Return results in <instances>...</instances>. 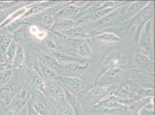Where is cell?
Segmentation results:
<instances>
[{
	"label": "cell",
	"instance_id": "52a82bcc",
	"mask_svg": "<svg viewBox=\"0 0 155 115\" xmlns=\"http://www.w3.org/2000/svg\"><path fill=\"white\" fill-rule=\"evenodd\" d=\"M53 20L52 10L51 9H45L35 15H30L24 20L25 22L45 27L51 26Z\"/></svg>",
	"mask_w": 155,
	"mask_h": 115
},
{
	"label": "cell",
	"instance_id": "d4e9b609",
	"mask_svg": "<svg viewBox=\"0 0 155 115\" xmlns=\"http://www.w3.org/2000/svg\"><path fill=\"white\" fill-rule=\"evenodd\" d=\"M115 15L114 13L110 14L103 18L97 22V26H107L112 24L115 19Z\"/></svg>",
	"mask_w": 155,
	"mask_h": 115
},
{
	"label": "cell",
	"instance_id": "7a4b0ae2",
	"mask_svg": "<svg viewBox=\"0 0 155 115\" xmlns=\"http://www.w3.org/2000/svg\"><path fill=\"white\" fill-rule=\"evenodd\" d=\"M31 104L41 115H56V109L53 104L43 92L31 85Z\"/></svg>",
	"mask_w": 155,
	"mask_h": 115
},
{
	"label": "cell",
	"instance_id": "7402d4cb",
	"mask_svg": "<svg viewBox=\"0 0 155 115\" xmlns=\"http://www.w3.org/2000/svg\"><path fill=\"white\" fill-rule=\"evenodd\" d=\"M17 46V45L15 41L12 40L5 54V60L7 63L14 61L16 53Z\"/></svg>",
	"mask_w": 155,
	"mask_h": 115
},
{
	"label": "cell",
	"instance_id": "4316f807",
	"mask_svg": "<svg viewBox=\"0 0 155 115\" xmlns=\"http://www.w3.org/2000/svg\"><path fill=\"white\" fill-rule=\"evenodd\" d=\"M139 113L140 115H155L154 102H151L145 106Z\"/></svg>",
	"mask_w": 155,
	"mask_h": 115
},
{
	"label": "cell",
	"instance_id": "b9f144b4",
	"mask_svg": "<svg viewBox=\"0 0 155 115\" xmlns=\"http://www.w3.org/2000/svg\"><path fill=\"white\" fill-rule=\"evenodd\" d=\"M127 107L126 109H125V110L123 112H122V113H120L119 115H130L129 113L127 111Z\"/></svg>",
	"mask_w": 155,
	"mask_h": 115
},
{
	"label": "cell",
	"instance_id": "83f0119b",
	"mask_svg": "<svg viewBox=\"0 0 155 115\" xmlns=\"http://www.w3.org/2000/svg\"><path fill=\"white\" fill-rule=\"evenodd\" d=\"M23 21L18 20L13 23H11L5 27V30L8 32H14L23 23Z\"/></svg>",
	"mask_w": 155,
	"mask_h": 115
},
{
	"label": "cell",
	"instance_id": "6da1fadb",
	"mask_svg": "<svg viewBox=\"0 0 155 115\" xmlns=\"http://www.w3.org/2000/svg\"><path fill=\"white\" fill-rule=\"evenodd\" d=\"M113 88L96 85L94 87L81 92L77 96L81 101L83 108H85L98 104L106 97L109 96L111 92L114 90Z\"/></svg>",
	"mask_w": 155,
	"mask_h": 115
},
{
	"label": "cell",
	"instance_id": "ba28073f",
	"mask_svg": "<svg viewBox=\"0 0 155 115\" xmlns=\"http://www.w3.org/2000/svg\"><path fill=\"white\" fill-rule=\"evenodd\" d=\"M35 70L41 77L45 84L59 82L60 75L57 71L46 66L41 63L35 66Z\"/></svg>",
	"mask_w": 155,
	"mask_h": 115
},
{
	"label": "cell",
	"instance_id": "5b68a950",
	"mask_svg": "<svg viewBox=\"0 0 155 115\" xmlns=\"http://www.w3.org/2000/svg\"><path fill=\"white\" fill-rule=\"evenodd\" d=\"M59 82L68 92L77 96L88 89L85 82L77 77L60 76Z\"/></svg>",
	"mask_w": 155,
	"mask_h": 115
},
{
	"label": "cell",
	"instance_id": "ee69618b",
	"mask_svg": "<svg viewBox=\"0 0 155 115\" xmlns=\"http://www.w3.org/2000/svg\"></svg>",
	"mask_w": 155,
	"mask_h": 115
},
{
	"label": "cell",
	"instance_id": "4dcf8cb0",
	"mask_svg": "<svg viewBox=\"0 0 155 115\" xmlns=\"http://www.w3.org/2000/svg\"><path fill=\"white\" fill-rule=\"evenodd\" d=\"M110 10H111L110 9H100L99 10L96 11L93 14L91 18L94 20L98 19L102 17L104 15L108 13Z\"/></svg>",
	"mask_w": 155,
	"mask_h": 115
},
{
	"label": "cell",
	"instance_id": "8d00e7d4",
	"mask_svg": "<svg viewBox=\"0 0 155 115\" xmlns=\"http://www.w3.org/2000/svg\"><path fill=\"white\" fill-rule=\"evenodd\" d=\"M151 11V9L150 8H147V9L145 10L142 12L141 15L140 17L142 19H146L150 15V12Z\"/></svg>",
	"mask_w": 155,
	"mask_h": 115
},
{
	"label": "cell",
	"instance_id": "74e56055",
	"mask_svg": "<svg viewBox=\"0 0 155 115\" xmlns=\"http://www.w3.org/2000/svg\"><path fill=\"white\" fill-rule=\"evenodd\" d=\"M137 60L138 63L141 64H145L147 61V59L145 56L142 55H139L137 58Z\"/></svg>",
	"mask_w": 155,
	"mask_h": 115
},
{
	"label": "cell",
	"instance_id": "9a60e30c",
	"mask_svg": "<svg viewBox=\"0 0 155 115\" xmlns=\"http://www.w3.org/2000/svg\"><path fill=\"white\" fill-rule=\"evenodd\" d=\"M98 104L109 109L122 108L127 106L122 105L118 102L117 98L114 96H109L100 101Z\"/></svg>",
	"mask_w": 155,
	"mask_h": 115
},
{
	"label": "cell",
	"instance_id": "8992f818",
	"mask_svg": "<svg viewBox=\"0 0 155 115\" xmlns=\"http://www.w3.org/2000/svg\"><path fill=\"white\" fill-rule=\"evenodd\" d=\"M42 92L54 105L66 99L64 89L60 82L45 84Z\"/></svg>",
	"mask_w": 155,
	"mask_h": 115
},
{
	"label": "cell",
	"instance_id": "484cf974",
	"mask_svg": "<svg viewBox=\"0 0 155 115\" xmlns=\"http://www.w3.org/2000/svg\"><path fill=\"white\" fill-rule=\"evenodd\" d=\"M138 95L142 98L153 97H154L155 89L153 88H142L137 92Z\"/></svg>",
	"mask_w": 155,
	"mask_h": 115
},
{
	"label": "cell",
	"instance_id": "ac0fdd59",
	"mask_svg": "<svg viewBox=\"0 0 155 115\" xmlns=\"http://www.w3.org/2000/svg\"><path fill=\"white\" fill-rule=\"evenodd\" d=\"M54 2L55 1H48V2L41 3L35 5L25 14L24 16H29L33 15L34 14L39 13L44 11L48 7L53 5L55 2Z\"/></svg>",
	"mask_w": 155,
	"mask_h": 115
},
{
	"label": "cell",
	"instance_id": "9c48e42d",
	"mask_svg": "<svg viewBox=\"0 0 155 115\" xmlns=\"http://www.w3.org/2000/svg\"><path fill=\"white\" fill-rule=\"evenodd\" d=\"M122 71L120 69H114L105 73L97 80V85H104L115 83L122 79Z\"/></svg>",
	"mask_w": 155,
	"mask_h": 115
},
{
	"label": "cell",
	"instance_id": "3957f363",
	"mask_svg": "<svg viewBox=\"0 0 155 115\" xmlns=\"http://www.w3.org/2000/svg\"><path fill=\"white\" fill-rule=\"evenodd\" d=\"M29 83L23 76H12L8 83L0 88V100L5 102V107L8 106L14 97Z\"/></svg>",
	"mask_w": 155,
	"mask_h": 115
},
{
	"label": "cell",
	"instance_id": "d590c367",
	"mask_svg": "<svg viewBox=\"0 0 155 115\" xmlns=\"http://www.w3.org/2000/svg\"><path fill=\"white\" fill-rule=\"evenodd\" d=\"M26 64L28 66V68L35 70V61L32 59L31 56L30 55L28 56L26 60Z\"/></svg>",
	"mask_w": 155,
	"mask_h": 115
},
{
	"label": "cell",
	"instance_id": "ffe728a7",
	"mask_svg": "<svg viewBox=\"0 0 155 115\" xmlns=\"http://www.w3.org/2000/svg\"><path fill=\"white\" fill-rule=\"evenodd\" d=\"M25 58L24 48L21 44L17 45L16 53L13 61L14 68H19L21 66Z\"/></svg>",
	"mask_w": 155,
	"mask_h": 115
},
{
	"label": "cell",
	"instance_id": "f1b7e54d",
	"mask_svg": "<svg viewBox=\"0 0 155 115\" xmlns=\"http://www.w3.org/2000/svg\"><path fill=\"white\" fill-rule=\"evenodd\" d=\"M54 54L58 59L62 61H78L80 60L78 59L70 57L63 53L54 52Z\"/></svg>",
	"mask_w": 155,
	"mask_h": 115
},
{
	"label": "cell",
	"instance_id": "4fadbf2b",
	"mask_svg": "<svg viewBox=\"0 0 155 115\" xmlns=\"http://www.w3.org/2000/svg\"><path fill=\"white\" fill-rule=\"evenodd\" d=\"M153 97L142 98L139 100L133 102L130 106H127V109L132 113H139L141 109L149 103L154 102Z\"/></svg>",
	"mask_w": 155,
	"mask_h": 115
},
{
	"label": "cell",
	"instance_id": "5bb4252c",
	"mask_svg": "<svg viewBox=\"0 0 155 115\" xmlns=\"http://www.w3.org/2000/svg\"><path fill=\"white\" fill-rule=\"evenodd\" d=\"M56 109V115H73L74 112L66 99L54 104Z\"/></svg>",
	"mask_w": 155,
	"mask_h": 115
},
{
	"label": "cell",
	"instance_id": "277c9868",
	"mask_svg": "<svg viewBox=\"0 0 155 115\" xmlns=\"http://www.w3.org/2000/svg\"><path fill=\"white\" fill-rule=\"evenodd\" d=\"M31 85L28 84L5 107L2 115H16L30 99Z\"/></svg>",
	"mask_w": 155,
	"mask_h": 115
},
{
	"label": "cell",
	"instance_id": "f35d334b",
	"mask_svg": "<svg viewBox=\"0 0 155 115\" xmlns=\"http://www.w3.org/2000/svg\"><path fill=\"white\" fill-rule=\"evenodd\" d=\"M45 42L49 47L52 48H55L56 47L53 41L50 39L46 38L45 40Z\"/></svg>",
	"mask_w": 155,
	"mask_h": 115
},
{
	"label": "cell",
	"instance_id": "f546056e",
	"mask_svg": "<svg viewBox=\"0 0 155 115\" xmlns=\"http://www.w3.org/2000/svg\"><path fill=\"white\" fill-rule=\"evenodd\" d=\"M99 38L110 41H119L120 39L116 35L110 33H105L101 35Z\"/></svg>",
	"mask_w": 155,
	"mask_h": 115
},
{
	"label": "cell",
	"instance_id": "8fae6325",
	"mask_svg": "<svg viewBox=\"0 0 155 115\" xmlns=\"http://www.w3.org/2000/svg\"><path fill=\"white\" fill-rule=\"evenodd\" d=\"M27 70L29 81L31 85L41 92H43L45 84L41 77L34 69L28 68Z\"/></svg>",
	"mask_w": 155,
	"mask_h": 115
},
{
	"label": "cell",
	"instance_id": "d6a6232c",
	"mask_svg": "<svg viewBox=\"0 0 155 115\" xmlns=\"http://www.w3.org/2000/svg\"><path fill=\"white\" fill-rule=\"evenodd\" d=\"M25 11H26V9H23L16 12V13L12 15L10 18L7 19L3 23H2V24L1 25V27H4V26H5L6 25L8 24L10 22H12L14 19H15V18L19 16V15L21 14L22 13H24Z\"/></svg>",
	"mask_w": 155,
	"mask_h": 115
},
{
	"label": "cell",
	"instance_id": "44dd1931",
	"mask_svg": "<svg viewBox=\"0 0 155 115\" xmlns=\"http://www.w3.org/2000/svg\"><path fill=\"white\" fill-rule=\"evenodd\" d=\"M78 11V8L74 5H69L59 11L56 14V17L59 19L69 17L74 14Z\"/></svg>",
	"mask_w": 155,
	"mask_h": 115
},
{
	"label": "cell",
	"instance_id": "1f68e13d",
	"mask_svg": "<svg viewBox=\"0 0 155 115\" xmlns=\"http://www.w3.org/2000/svg\"><path fill=\"white\" fill-rule=\"evenodd\" d=\"M79 53L81 55L84 56H90L91 54V50L86 44L80 46L79 48Z\"/></svg>",
	"mask_w": 155,
	"mask_h": 115
},
{
	"label": "cell",
	"instance_id": "7c38bea8",
	"mask_svg": "<svg viewBox=\"0 0 155 115\" xmlns=\"http://www.w3.org/2000/svg\"><path fill=\"white\" fill-rule=\"evenodd\" d=\"M110 96H115L121 99H134L136 100H139L142 98L136 92L122 87L114 90L111 92Z\"/></svg>",
	"mask_w": 155,
	"mask_h": 115
},
{
	"label": "cell",
	"instance_id": "ab89813d",
	"mask_svg": "<svg viewBox=\"0 0 155 115\" xmlns=\"http://www.w3.org/2000/svg\"><path fill=\"white\" fill-rule=\"evenodd\" d=\"M142 5H143V2H139L137 4H136V5L132 6V8H131L130 11L133 12L138 10L140 9V8L142 6Z\"/></svg>",
	"mask_w": 155,
	"mask_h": 115
},
{
	"label": "cell",
	"instance_id": "d6986e66",
	"mask_svg": "<svg viewBox=\"0 0 155 115\" xmlns=\"http://www.w3.org/2000/svg\"><path fill=\"white\" fill-rule=\"evenodd\" d=\"M12 36L8 33H3L0 36V52L5 54L12 40Z\"/></svg>",
	"mask_w": 155,
	"mask_h": 115
},
{
	"label": "cell",
	"instance_id": "2e32d148",
	"mask_svg": "<svg viewBox=\"0 0 155 115\" xmlns=\"http://www.w3.org/2000/svg\"><path fill=\"white\" fill-rule=\"evenodd\" d=\"M42 61L43 64L50 68L53 69L57 71H63V66L61 65L59 63L53 58L47 55L43 56Z\"/></svg>",
	"mask_w": 155,
	"mask_h": 115
},
{
	"label": "cell",
	"instance_id": "cb8c5ba5",
	"mask_svg": "<svg viewBox=\"0 0 155 115\" xmlns=\"http://www.w3.org/2000/svg\"><path fill=\"white\" fill-rule=\"evenodd\" d=\"M87 65L81 66L76 63H72L71 64H67V65L63 66V70L67 71L68 72L71 73L76 72L77 71L83 70L87 68Z\"/></svg>",
	"mask_w": 155,
	"mask_h": 115
},
{
	"label": "cell",
	"instance_id": "e575fe53",
	"mask_svg": "<svg viewBox=\"0 0 155 115\" xmlns=\"http://www.w3.org/2000/svg\"><path fill=\"white\" fill-rule=\"evenodd\" d=\"M27 106L28 114V115H41L37 112L36 110L34 108V107L31 104L30 102H29V101H28L27 103L26 104Z\"/></svg>",
	"mask_w": 155,
	"mask_h": 115
},
{
	"label": "cell",
	"instance_id": "60d3db41",
	"mask_svg": "<svg viewBox=\"0 0 155 115\" xmlns=\"http://www.w3.org/2000/svg\"><path fill=\"white\" fill-rule=\"evenodd\" d=\"M5 107V102L3 101L0 100V115H2Z\"/></svg>",
	"mask_w": 155,
	"mask_h": 115
},
{
	"label": "cell",
	"instance_id": "603a6c76",
	"mask_svg": "<svg viewBox=\"0 0 155 115\" xmlns=\"http://www.w3.org/2000/svg\"><path fill=\"white\" fill-rule=\"evenodd\" d=\"M26 26L25 25L20 26L14 32L12 37L15 39V40L18 42H22L26 38L27 33Z\"/></svg>",
	"mask_w": 155,
	"mask_h": 115
},
{
	"label": "cell",
	"instance_id": "e0dca14e",
	"mask_svg": "<svg viewBox=\"0 0 155 115\" xmlns=\"http://www.w3.org/2000/svg\"><path fill=\"white\" fill-rule=\"evenodd\" d=\"M76 22L71 20H59L54 24L53 30L62 31L68 30L75 26Z\"/></svg>",
	"mask_w": 155,
	"mask_h": 115
},
{
	"label": "cell",
	"instance_id": "7bdbcfd3",
	"mask_svg": "<svg viewBox=\"0 0 155 115\" xmlns=\"http://www.w3.org/2000/svg\"><path fill=\"white\" fill-rule=\"evenodd\" d=\"M127 110L128 113H129L130 115H140L139 113H132V112L129 111L127 109Z\"/></svg>",
	"mask_w": 155,
	"mask_h": 115
},
{
	"label": "cell",
	"instance_id": "30bf717a",
	"mask_svg": "<svg viewBox=\"0 0 155 115\" xmlns=\"http://www.w3.org/2000/svg\"><path fill=\"white\" fill-rule=\"evenodd\" d=\"M64 91L66 100L72 109L74 114L75 115H86L81 102L78 97L70 93L66 89H64Z\"/></svg>",
	"mask_w": 155,
	"mask_h": 115
},
{
	"label": "cell",
	"instance_id": "836d02e7",
	"mask_svg": "<svg viewBox=\"0 0 155 115\" xmlns=\"http://www.w3.org/2000/svg\"><path fill=\"white\" fill-rule=\"evenodd\" d=\"M66 33L69 36H82L84 34V32L81 29H75L67 31Z\"/></svg>",
	"mask_w": 155,
	"mask_h": 115
}]
</instances>
